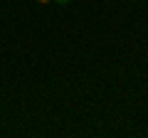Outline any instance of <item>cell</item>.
I'll return each mask as SVG.
<instances>
[{
    "mask_svg": "<svg viewBox=\"0 0 148 138\" xmlns=\"http://www.w3.org/2000/svg\"><path fill=\"white\" fill-rule=\"evenodd\" d=\"M52 3H57V5H67L69 0H52Z\"/></svg>",
    "mask_w": 148,
    "mask_h": 138,
    "instance_id": "obj_1",
    "label": "cell"
},
{
    "mask_svg": "<svg viewBox=\"0 0 148 138\" xmlns=\"http://www.w3.org/2000/svg\"><path fill=\"white\" fill-rule=\"evenodd\" d=\"M37 3H45V5H47V3H52V0H37Z\"/></svg>",
    "mask_w": 148,
    "mask_h": 138,
    "instance_id": "obj_2",
    "label": "cell"
}]
</instances>
